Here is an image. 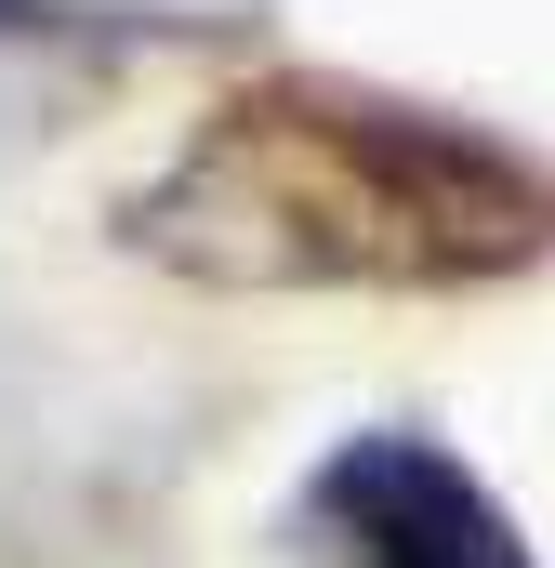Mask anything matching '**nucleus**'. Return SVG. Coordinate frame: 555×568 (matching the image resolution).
<instances>
[{"label": "nucleus", "mask_w": 555, "mask_h": 568, "mask_svg": "<svg viewBox=\"0 0 555 568\" xmlns=\"http://www.w3.org/2000/svg\"><path fill=\"white\" fill-rule=\"evenodd\" d=\"M120 252L199 291H503L555 265V159L371 80L278 67L120 199Z\"/></svg>", "instance_id": "1"}, {"label": "nucleus", "mask_w": 555, "mask_h": 568, "mask_svg": "<svg viewBox=\"0 0 555 568\" xmlns=\"http://www.w3.org/2000/svg\"><path fill=\"white\" fill-rule=\"evenodd\" d=\"M291 568H543L503 489L423 424H371L317 449L291 489Z\"/></svg>", "instance_id": "2"}, {"label": "nucleus", "mask_w": 555, "mask_h": 568, "mask_svg": "<svg viewBox=\"0 0 555 568\" xmlns=\"http://www.w3.org/2000/svg\"><path fill=\"white\" fill-rule=\"evenodd\" d=\"M133 27L107 13V0H0V80L27 67V53H67V67H93V53H120Z\"/></svg>", "instance_id": "3"}]
</instances>
